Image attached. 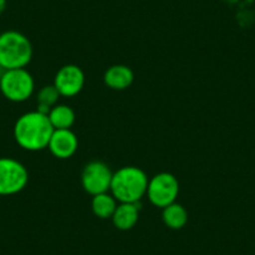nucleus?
I'll return each mask as SVG.
<instances>
[{
    "label": "nucleus",
    "instance_id": "1",
    "mask_svg": "<svg viewBox=\"0 0 255 255\" xmlns=\"http://www.w3.org/2000/svg\"><path fill=\"white\" fill-rule=\"evenodd\" d=\"M54 128L46 114L34 110L20 115L14 125V138L18 145L28 151L48 148Z\"/></svg>",
    "mask_w": 255,
    "mask_h": 255
},
{
    "label": "nucleus",
    "instance_id": "2",
    "mask_svg": "<svg viewBox=\"0 0 255 255\" xmlns=\"http://www.w3.org/2000/svg\"><path fill=\"white\" fill-rule=\"evenodd\" d=\"M149 179L138 166L128 165L113 173L110 193L118 203H139L146 195Z\"/></svg>",
    "mask_w": 255,
    "mask_h": 255
},
{
    "label": "nucleus",
    "instance_id": "3",
    "mask_svg": "<svg viewBox=\"0 0 255 255\" xmlns=\"http://www.w3.org/2000/svg\"><path fill=\"white\" fill-rule=\"evenodd\" d=\"M33 59V45L28 36L16 30L0 34V69H21Z\"/></svg>",
    "mask_w": 255,
    "mask_h": 255
},
{
    "label": "nucleus",
    "instance_id": "4",
    "mask_svg": "<svg viewBox=\"0 0 255 255\" xmlns=\"http://www.w3.org/2000/svg\"><path fill=\"white\" fill-rule=\"evenodd\" d=\"M34 78L25 68L3 70L0 75V92L13 103H23L34 94Z\"/></svg>",
    "mask_w": 255,
    "mask_h": 255
},
{
    "label": "nucleus",
    "instance_id": "5",
    "mask_svg": "<svg viewBox=\"0 0 255 255\" xmlns=\"http://www.w3.org/2000/svg\"><path fill=\"white\" fill-rule=\"evenodd\" d=\"M29 180L25 166L16 159L0 158V195L9 197L24 190Z\"/></svg>",
    "mask_w": 255,
    "mask_h": 255
},
{
    "label": "nucleus",
    "instance_id": "6",
    "mask_svg": "<svg viewBox=\"0 0 255 255\" xmlns=\"http://www.w3.org/2000/svg\"><path fill=\"white\" fill-rule=\"evenodd\" d=\"M179 190H180V185H179L178 178L171 173L163 171L149 179L146 195L151 204L155 205L156 208L164 209L168 205L175 203Z\"/></svg>",
    "mask_w": 255,
    "mask_h": 255
},
{
    "label": "nucleus",
    "instance_id": "7",
    "mask_svg": "<svg viewBox=\"0 0 255 255\" xmlns=\"http://www.w3.org/2000/svg\"><path fill=\"white\" fill-rule=\"evenodd\" d=\"M112 179V169L99 160H93L88 163L82 171L83 189L92 197L110 191Z\"/></svg>",
    "mask_w": 255,
    "mask_h": 255
},
{
    "label": "nucleus",
    "instance_id": "8",
    "mask_svg": "<svg viewBox=\"0 0 255 255\" xmlns=\"http://www.w3.org/2000/svg\"><path fill=\"white\" fill-rule=\"evenodd\" d=\"M54 87L59 92L60 97L73 98L79 94L85 84V75L82 68L75 64L64 65L54 78Z\"/></svg>",
    "mask_w": 255,
    "mask_h": 255
},
{
    "label": "nucleus",
    "instance_id": "9",
    "mask_svg": "<svg viewBox=\"0 0 255 255\" xmlns=\"http://www.w3.org/2000/svg\"><path fill=\"white\" fill-rule=\"evenodd\" d=\"M78 145V136L72 129H54L48 148L55 158L68 159L77 153Z\"/></svg>",
    "mask_w": 255,
    "mask_h": 255
},
{
    "label": "nucleus",
    "instance_id": "10",
    "mask_svg": "<svg viewBox=\"0 0 255 255\" xmlns=\"http://www.w3.org/2000/svg\"><path fill=\"white\" fill-rule=\"evenodd\" d=\"M104 83L108 88L113 90H125L134 82V72L123 64H117L108 68L104 73Z\"/></svg>",
    "mask_w": 255,
    "mask_h": 255
},
{
    "label": "nucleus",
    "instance_id": "11",
    "mask_svg": "<svg viewBox=\"0 0 255 255\" xmlns=\"http://www.w3.org/2000/svg\"><path fill=\"white\" fill-rule=\"evenodd\" d=\"M112 220L117 229L130 230L139 220V203H119Z\"/></svg>",
    "mask_w": 255,
    "mask_h": 255
},
{
    "label": "nucleus",
    "instance_id": "12",
    "mask_svg": "<svg viewBox=\"0 0 255 255\" xmlns=\"http://www.w3.org/2000/svg\"><path fill=\"white\" fill-rule=\"evenodd\" d=\"M118 200L113 197L112 193H102L94 195L92 199V210L95 217L100 219H112L115 209L118 207Z\"/></svg>",
    "mask_w": 255,
    "mask_h": 255
},
{
    "label": "nucleus",
    "instance_id": "13",
    "mask_svg": "<svg viewBox=\"0 0 255 255\" xmlns=\"http://www.w3.org/2000/svg\"><path fill=\"white\" fill-rule=\"evenodd\" d=\"M54 129H70L75 123V113L69 105L56 104L48 114Z\"/></svg>",
    "mask_w": 255,
    "mask_h": 255
},
{
    "label": "nucleus",
    "instance_id": "14",
    "mask_svg": "<svg viewBox=\"0 0 255 255\" xmlns=\"http://www.w3.org/2000/svg\"><path fill=\"white\" fill-rule=\"evenodd\" d=\"M161 218L166 227L178 230L185 227V224L188 223V212L183 205L175 202L164 208Z\"/></svg>",
    "mask_w": 255,
    "mask_h": 255
},
{
    "label": "nucleus",
    "instance_id": "15",
    "mask_svg": "<svg viewBox=\"0 0 255 255\" xmlns=\"http://www.w3.org/2000/svg\"><path fill=\"white\" fill-rule=\"evenodd\" d=\"M59 98H60V94L54 87V84L45 85L39 90L38 97H36V100H38V109L36 110L48 115L51 108L58 104Z\"/></svg>",
    "mask_w": 255,
    "mask_h": 255
},
{
    "label": "nucleus",
    "instance_id": "16",
    "mask_svg": "<svg viewBox=\"0 0 255 255\" xmlns=\"http://www.w3.org/2000/svg\"><path fill=\"white\" fill-rule=\"evenodd\" d=\"M5 9V0H0V14L3 13Z\"/></svg>",
    "mask_w": 255,
    "mask_h": 255
}]
</instances>
